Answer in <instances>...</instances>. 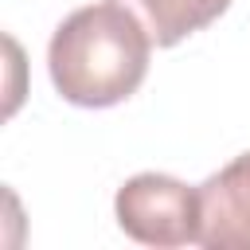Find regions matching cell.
<instances>
[{"instance_id":"cell-1","label":"cell","mask_w":250,"mask_h":250,"mask_svg":"<svg viewBox=\"0 0 250 250\" xmlns=\"http://www.w3.org/2000/svg\"><path fill=\"white\" fill-rule=\"evenodd\" d=\"M148 51L152 39L129 8L117 0L86 4L55 27L47 70L70 105L105 109L137 94L148 74Z\"/></svg>"},{"instance_id":"cell-3","label":"cell","mask_w":250,"mask_h":250,"mask_svg":"<svg viewBox=\"0 0 250 250\" xmlns=\"http://www.w3.org/2000/svg\"><path fill=\"white\" fill-rule=\"evenodd\" d=\"M199 246L250 250V152L199 184Z\"/></svg>"},{"instance_id":"cell-2","label":"cell","mask_w":250,"mask_h":250,"mask_svg":"<svg viewBox=\"0 0 250 250\" xmlns=\"http://www.w3.org/2000/svg\"><path fill=\"white\" fill-rule=\"evenodd\" d=\"M117 223L145 246L199 242V188H188L164 172H141L117 188Z\"/></svg>"},{"instance_id":"cell-4","label":"cell","mask_w":250,"mask_h":250,"mask_svg":"<svg viewBox=\"0 0 250 250\" xmlns=\"http://www.w3.org/2000/svg\"><path fill=\"white\" fill-rule=\"evenodd\" d=\"M117 4L141 20V27L156 47H176L180 39L203 31L230 8V0H117Z\"/></svg>"}]
</instances>
